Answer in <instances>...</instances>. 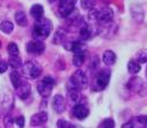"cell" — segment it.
<instances>
[{
  "label": "cell",
  "instance_id": "6da1fadb",
  "mask_svg": "<svg viewBox=\"0 0 147 128\" xmlns=\"http://www.w3.org/2000/svg\"><path fill=\"white\" fill-rule=\"evenodd\" d=\"M52 31V22L49 19L45 18H40L36 19L34 27H32V36L35 40H45L49 37L50 33Z\"/></svg>",
  "mask_w": 147,
  "mask_h": 128
},
{
  "label": "cell",
  "instance_id": "7a4b0ae2",
  "mask_svg": "<svg viewBox=\"0 0 147 128\" xmlns=\"http://www.w3.org/2000/svg\"><path fill=\"white\" fill-rule=\"evenodd\" d=\"M88 77L82 70H77L67 81V90H82L87 86Z\"/></svg>",
  "mask_w": 147,
  "mask_h": 128
},
{
  "label": "cell",
  "instance_id": "3957f363",
  "mask_svg": "<svg viewBox=\"0 0 147 128\" xmlns=\"http://www.w3.org/2000/svg\"><path fill=\"white\" fill-rule=\"evenodd\" d=\"M110 77H111V71L110 69H101L95 78H94V81H93V89L95 91H102L104 90L108 85H109V81H110Z\"/></svg>",
  "mask_w": 147,
  "mask_h": 128
},
{
  "label": "cell",
  "instance_id": "277c9868",
  "mask_svg": "<svg viewBox=\"0 0 147 128\" xmlns=\"http://www.w3.org/2000/svg\"><path fill=\"white\" fill-rule=\"evenodd\" d=\"M21 69H22V73L31 79L38 78L42 73V66L35 61H28L26 64H22Z\"/></svg>",
  "mask_w": 147,
  "mask_h": 128
},
{
  "label": "cell",
  "instance_id": "5b68a950",
  "mask_svg": "<svg viewBox=\"0 0 147 128\" xmlns=\"http://www.w3.org/2000/svg\"><path fill=\"white\" fill-rule=\"evenodd\" d=\"M55 85V79L51 76L44 77L41 81L37 83V92L43 98H49L52 93V89Z\"/></svg>",
  "mask_w": 147,
  "mask_h": 128
},
{
  "label": "cell",
  "instance_id": "8992f818",
  "mask_svg": "<svg viewBox=\"0 0 147 128\" xmlns=\"http://www.w3.org/2000/svg\"><path fill=\"white\" fill-rule=\"evenodd\" d=\"M127 88L131 91L138 93L139 96L146 94V85L140 77H132L127 83Z\"/></svg>",
  "mask_w": 147,
  "mask_h": 128
},
{
  "label": "cell",
  "instance_id": "52a82bcc",
  "mask_svg": "<svg viewBox=\"0 0 147 128\" xmlns=\"http://www.w3.org/2000/svg\"><path fill=\"white\" fill-rule=\"evenodd\" d=\"M26 50L30 55L38 56V55H42L44 53L45 44L43 43V41H41V40H32V41H30V42H28V43H27Z\"/></svg>",
  "mask_w": 147,
  "mask_h": 128
},
{
  "label": "cell",
  "instance_id": "ba28073f",
  "mask_svg": "<svg viewBox=\"0 0 147 128\" xmlns=\"http://www.w3.org/2000/svg\"><path fill=\"white\" fill-rule=\"evenodd\" d=\"M77 0H59L58 12L61 18H67L76 8Z\"/></svg>",
  "mask_w": 147,
  "mask_h": 128
},
{
  "label": "cell",
  "instance_id": "9c48e42d",
  "mask_svg": "<svg viewBox=\"0 0 147 128\" xmlns=\"http://www.w3.org/2000/svg\"><path fill=\"white\" fill-rule=\"evenodd\" d=\"M72 115L78 120H85L89 115V110L85 105L77 103L72 108Z\"/></svg>",
  "mask_w": 147,
  "mask_h": 128
},
{
  "label": "cell",
  "instance_id": "30bf717a",
  "mask_svg": "<svg viewBox=\"0 0 147 128\" xmlns=\"http://www.w3.org/2000/svg\"><path fill=\"white\" fill-rule=\"evenodd\" d=\"M114 20V11L105 6L102 10H98V18H97V22L101 23H105V22H110Z\"/></svg>",
  "mask_w": 147,
  "mask_h": 128
},
{
  "label": "cell",
  "instance_id": "8fae6325",
  "mask_svg": "<svg viewBox=\"0 0 147 128\" xmlns=\"http://www.w3.org/2000/svg\"><path fill=\"white\" fill-rule=\"evenodd\" d=\"M16 92H18V97L21 100H24V99L29 98L30 94H31V86H30V84L22 79L21 84L19 85V88L16 89Z\"/></svg>",
  "mask_w": 147,
  "mask_h": 128
},
{
  "label": "cell",
  "instance_id": "7c38bea8",
  "mask_svg": "<svg viewBox=\"0 0 147 128\" xmlns=\"http://www.w3.org/2000/svg\"><path fill=\"white\" fill-rule=\"evenodd\" d=\"M52 108L56 113L58 114H61L65 110H66V101H65V98L60 94H57L53 97L52 99Z\"/></svg>",
  "mask_w": 147,
  "mask_h": 128
},
{
  "label": "cell",
  "instance_id": "4fadbf2b",
  "mask_svg": "<svg viewBox=\"0 0 147 128\" xmlns=\"http://www.w3.org/2000/svg\"><path fill=\"white\" fill-rule=\"evenodd\" d=\"M48 121V113L47 112H38L31 116L30 119V125L32 127H40L44 125Z\"/></svg>",
  "mask_w": 147,
  "mask_h": 128
},
{
  "label": "cell",
  "instance_id": "5bb4252c",
  "mask_svg": "<svg viewBox=\"0 0 147 128\" xmlns=\"http://www.w3.org/2000/svg\"><path fill=\"white\" fill-rule=\"evenodd\" d=\"M73 65L77 66V68H80L85 61H86V50H81V51H77V53H73Z\"/></svg>",
  "mask_w": 147,
  "mask_h": 128
},
{
  "label": "cell",
  "instance_id": "9a60e30c",
  "mask_svg": "<svg viewBox=\"0 0 147 128\" xmlns=\"http://www.w3.org/2000/svg\"><path fill=\"white\" fill-rule=\"evenodd\" d=\"M102 61L105 65L110 66V65H114L115 62H116V55L114 51L111 50H105L103 53V56H102Z\"/></svg>",
  "mask_w": 147,
  "mask_h": 128
},
{
  "label": "cell",
  "instance_id": "2e32d148",
  "mask_svg": "<svg viewBox=\"0 0 147 128\" xmlns=\"http://www.w3.org/2000/svg\"><path fill=\"white\" fill-rule=\"evenodd\" d=\"M66 29L64 28H58L53 35V43L55 44H63L64 41L66 40Z\"/></svg>",
  "mask_w": 147,
  "mask_h": 128
},
{
  "label": "cell",
  "instance_id": "e0dca14e",
  "mask_svg": "<svg viewBox=\"0 0 147 128\" xmlns=\"http://www.w3.org/2000/svg\"><path fill=\"white\" fill-rule=\"evenodd\" d=\"M93 36V29L88 25H82L80 27V38L81 41H87Z\"/></svg>",
  "mask_w": 147,
  "mask_h": 128
},
{
  "label": "cell",
  "instance_id": "ac0fdd59",
  "mask_svg": "<svg viewBox=\"0 0 147 128\" xmlns=\"http://www.w3.org/2000/svg\"><path fill=\"white\" fill-rule=\"evenodd\" d=\"M30 14H31V16H32L34 19H40V18H42L43 14H44V8H43V6L40 5V4L32 5L31 8H30Z\"/></svg>",
  "mask_w": 147,
  "mask_h": 128
},
{
  "label": "cell",
  "instance_id": "d6986e66",
  "mask_svg": "<svg viewBox=\"0 0 147 128\" xmlns=\"http://www.w3.org/2000/svg\"><path fill=\"white\" fill-rule=\"evenodd\" d=\"M14 19H15V22H16L20 27H26V26L28 25V19H27V15H26V13H24L23 11L16 12Z\"/></svg>",
  "mask_w": 147,
  "mask_h": 128
},
{
  "label": "cell",
  "instance_id": "ffe728a7",
  "mask_svg": "<svg viewBox=\"0 0 147 128\" xmlns=\"http://www.w3.org/2000/svg\"><path fill=\"white\" fill-rule=\"evenodd\" d=\"M9 77H11V81H12L13 88L16 90V89L19 88V85L21 84V81H22V77H21L20 72H19L18 70H14V71L11 72Z\"/></svg>",
  "mask_w": 147,
  "mask_h": 128
},
{
  "label": "cell",
  "instance_id": "44dd1931",
  "mask_svg": "<svg viewBox=\"0 0 147 128\" xmlns=\"http://www.w3.org/2000/svg\"><path fill=\"white\" fill-rule=\"evenodd\" d=\"M0 30L5 34H12L14 30V23L12 21H8V20L3 21L0 23Z\"/></svg>",
  "mask_w": 147,
  "mask_h": 128
},
{
  "label": "cell",
  "instance_id": "7402d4cb",
  "mask_svg": "<svg viewBox=\"0 0 147 128\" xmlns=\"http://www.w3.org/2000/svg\"><path fill=\"white\" fill-rule=\"evenodd\" d=\"M67 97L72 103H79V100L81 99V94H80V90H67Z\"/></svg>",
  "mask_w": 147,
  "mask_h": 128
},
{
  "label": "cell",
  "instance_id": "603a6c76",
  "mask_svg": "<svg viewBox=\"0 0 147 128\" xmlns=\"http://www.w3.org/2000/svg\"><path fill=\"white\" fill-rule=\"evenodd\" d=\"M8 66H11L12 69L14 70H18V69H21L22 66V61L21 58H19V56H11V58L8 60Z\"/></svg>",
  "mask_w": 147,
  "mask_h": 128
},
{
  "label": "cell",
  "instance_id": "cb8c5ba5",
  "mask_svg": "<svg viewBox=\"0 0 147 128\" xmlns=\"http://www.w3.org/2000/svg\"><path fill=\"white\" fill-rule=\"evenodd\" d=\"M127 70H129V72L130 73H132V75H137L140 70H141V66H140V63L139 62H137V61H130L129 62V64H127Z\"/></svg>",
  "mask_w": 147,
  "mask_h": 128
},
{
  "label": "cell",
  "instance_id": "d4e9b609",
  "mask_svg": "<svg viewBox=\"0 0 147 128\" xmlns=\"http://www.w3.org/2000/svg\"><path fill=\"white\" fill-rule=\"evenodd\" d=\"M7 53L9 56H19V47L16 43H14V42H11V43H8L7 46Z\"/></svg>",
  "mask_w": 147,
  "mask_h": 128
},
{
  "label": "cell",
  "instance_id": "484cf974",
  "mask_svg": "<svg viewBox=\"0 0 147 128\" xmlns=\"http://www.w3.org/2000/svg\"><path fill=\"white\" fill-rule=\"evenodd\" d=\"M80 4H81V7H82L84 10H86V11H90L92 8L95 7V5H96V0H81Z\"/></svg>",
  "mask_w": 147,
  "mask_h": 128
},
{
  "label": "cell",
  "instance_id": "4316f807",
  "mask_svg": "<svg viewBox=\"0 0 147 128\" xmlns=\"http://www.w3.org/2000/svg\"><path fill=\"white\" fill-rule=\"evenodd\" d=\"M98 127L100 128H114L115 127V121L111 118H107V119H104L103 121L100 122Z\"/></svg>",
  "mask_w": 147,
  "mask_h": 128
},
{
  "label": "cell",
  "instance_id": "83f0119b",
  "mask_svg": "<svg viewBox=\"0 0 147 128\" xmlns=\"http://www.w3.org/2000/svg\"><path fill=\"white\" fill-rule=\"evenodd\" d=\"M57 127L58 128H74L76 125H73V123H71V122H68L66 120L60 119V120L57 121Z\"/></svg>",
  "mask_w": 147,
  "mask_h": 128
},
{
  "label": "cell",
  "instance_id": "f1b7e54d",
  "mask_svg": "<svg viewBox=\"0 0 147 128\" xmlns=\"http://www.w3.org/2000/svg\"><path fill=\"white\" fill-rule=\"evenodd\" d=\"M137 62H139V63H147V50H142V51L138 53Z\"/></svg>",
  "mask_w": 147,
  "mask_h": 128
},
{
  "label": "cell",
  "instance_id": "f546056e",
  "mask_svg": "<svg viewBox=\"0 0 147 128\" xmlns=\"http://www.w3.org/2000/svg\"><path fill=\"white\" fill-rule=\"evenodd\" d=\"M13 125H14V120H13L12 115L6 114L5 118H4V126L7 127V128H11V127H13Z\"/></svg>",
  "mask_w": 147,
  "mask_h": 128
},
{
  "label": "cell",
  "instance_id": "4dcf8cb0",
  "mask_svg": "<svg viewBox=\"0 0 147 128\" xmlns=\"http://www.w3.org/2000/svg\"><path fill=\"white\" fill-rule=\"evenodd\" d=\"M98 64H100L98 57L97 56H93L92 60H90V63H89V69L90 70H96V68L98 66Z\"/></svg>",
  "mask_w": 147,
  "mask_h": 128
},
{
  "label": "cell",
  "instance_id": "1f68e13d",
  "mask_svg": "<svg viewBox=\"0 0 147 128\" xmlns=\"http://www.w3.org/2000/svg\"><path fill=\"white\" fill-rule=\"evenodd\" d=\"M14 122H15L16 126L20 127V128L24 127V116H23V115H19V116H16V119L14 120Z\"/></svg>",
  "mask_w": 147,
  "mask_h": 128
},
{
  "label": "cell",
  "instance_id": "d6a6232c",
  "mask_svg": "<svg viewBox=\"0 0 147 128\" xmlns=\"http://www.w3.org/2000/svg\"><path fill=\"white\" fill-rule=\"evenodd\" d=\"M8 69V63L6 61L0 60V73H5Z\"/></svg>",
  "mask_w": 147,
  "mask_h": 128
},
{
  "label": "cell",
  "instance_id": "836d02e7",
  "mask_svg": "<svg viewBox=\"0 0 147 128\" xmlns=\"http://www.w3.org/2000/svg\"><path fill=\"white\" fill-rule=\"evenodd\" d=\"M137 120H138L139 123H141V125H144V126L147 125V115H139V116L137 118Z\"/></svg>",
  "mask_w": 147,
  "mask_h": 128
},
{
  "label": "cell",
  "instance_id": "e575fe53",
  "mask_svg": "<svg viewBox=\"0 0 147 128\" xmlns=\"http://www.w3.org/2000/svg\"><path fill=\"white\" fill-rule=\"evenodd\" d=\"M122 127H123V128H132V127H134V126H133V122H126V123H124Z\"/></svg>",
  "mask_w": 147,
  "mask_h": 128
},
{
  "label": "cell",
  "instance_id": "d590c367",
  "mask_svg": "<svg viewBox=\"0 0 147 128\" xmlns=\"http://www.w3.org/2000/svg\"><path fill=\"white\" fill-rule=\"evenodd\" d=\"M1 46H3V44H1V41H0V49H1Z\"/></svg>",
  "mask_w": 147,
  "mask_h": 128
},
{
  "label": "cell",
  "instance_id": "8d00e7d4",
  "mask_svg": "<svg viewBox=\"0 0 147 128\" xmlns=\"http://www.w3.org/2000/svg\"><path fill=\"white\" fill-rule=\"evenodd\" d=\"M0 118H1V110H0Z\"/></svg>",
  "mask_w": 147,
  "mask_h": 128
},
{
  "label": "cell",
  "instance_id": "74e56055",
  "mask_svg": "<svg viewBox=\"0 0 147 128\" xmlns=\"http://www.w3.org/2000/svg\"><path fill=\"white\" fill-rule=\"evenodd\" d=\"M146 76H147V71H146Z\"/></svg>",
  "mask_w": 147,
  "mask_h": 128
}]
</instances>
